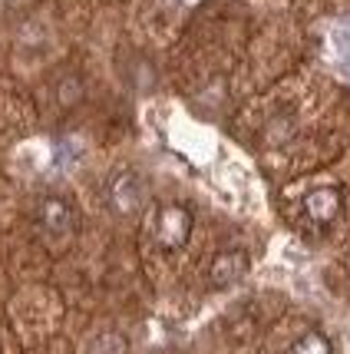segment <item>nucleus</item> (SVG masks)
<instances>
[{"mask_svg":"<svg viewBox=\"0 0 350 354\" xmlns=\"http://www.w3.org/2000/svg\"><path fill=\"white\" fill-rule=\"evenodd\" d=\"M248 275V255L242 248H229V252H218L212 259V268H208V278H212L215 288H229L235 281H242Z\"/></svg>","mask_w":350,"mask_h":354,"instance_id":"2","label":"nucleus"},{"mask_svg":"<svg viewBox=\"0 0 350 354\" xmlns=\"http://www.w3.org/2000/svg\"><path fill=\"white\" fill-rule=\"evenodd\" d=\"M109 199H113L116 212L129 216V212H136L139 205H142V183H139L133 172H119L113 179V185H109Z\"/></svg>","mask_w":350,"mask_h":354,"instance_id":"5","label":"nucleus"},{"mask_svg":"<svg viewBox=\"0 0 350 354\" xmlns=\"http://www.w3.org/2000/svg\"><path fill=\"white\" fill-rule=\"evenodd\" d=\"M331 341L324 338L320 331H304L301 338L291 344V354H331Z\"/></svg>","mask_w":350,"mask_h":354,"instance_id":"6","label":"nucleus"},{"mask_svg":"<svg viewBox=\"0 0 350 354\" xmlns=\"http://www.w3.org/2000/svg\"><path fill=\"white\" fill-rule=\"evenodd\" d=\"M40 225H43L50 235H70L73 225H77V216H73V209H70L66 199L50 196V199L40 202Z\"/></svg>","mask_w":350,"mask_h":354,"instance_id":"4","label":"nucleus"},{"mask_svg":"<svg viewBox=\"0 0 350 354\" xmlns=\"http://www.w3.org/2000/svg\"><path fill=\"white\" fill-rule=\"evenodd\" d=\"M304 212L311 222H318V225H327V222H334L337 212H340V192H337L334 185H318V189H311L304 199Z\"/></svg>","mask_w":350,"mask_h":354,"instance_id":"3","label":"nucleus"},{"mask_svg":"<svg viewBox=\"0 0 350 354\" xmlns=\"http://www.w3.org/2000/svg\"><path fill=\"white\" fill-rule=\"evenodd\" d=\"M188 235H192V212L185 205H175V202L162 205L159 216H155V242L168 252H175L188 242Z\"/></svg>","mask_w":350,"mask_h":354,"instance_id":"1","label":"nucleus"}]
</instances>
